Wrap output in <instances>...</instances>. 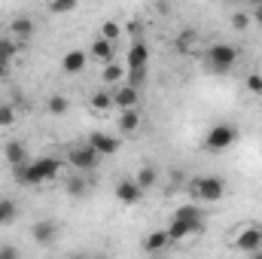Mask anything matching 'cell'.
<instances>
[{"label":"cell","instance_id":"6da1fadb","mask_svg":"<svg viewBox=\"0 0 262 259\" xmlns=\"http://www.w3.org/2000/svg\"><path fill=\"white\" fill-rule=\"evenodd\" d=\"M58 171H61V159H55V156H40V159L28 162L25 168H15V180H18V183H28V186H40V183L55 180Z\"/></svg>","mask_w":262,"mask_h":259},{"label":"cell","instance_id":"7a4b0ae2","mask_svg":"<svg viewBox=\"0 0 262 259\" xmlns=\"http://www.w3.org/2000/svg\"><path fill=\"white\" fill-rule=\"evenodd\" d=\"M189 192L195 201H204V204H213V201H220L223 195H226V183L220 180V177H198L189 183Z\"/></svg>","mask_w":262,"mask_h":259},{"label":"cell","instance_id":"3957f363","mask_svg":"<svg viewBox=\"0 0 262 259\" xmlns=\"http://www.w3.org/2000/svg\"><path fill=\"white\" fill-rule=\"evenodd\" d=\"M207 64L210 70H216V73H226V70H232L235 61H238V46H232V43H213L210 49H207Z\"/></svg>","mask_w":262,"mask_h":259},{"label":"cell","instance_id":"277c9868","mask_svg":"<svg viewBox=\"0 0 262 259\" xmlns=\"http://www.w3.org/2000/svg\"><path fill=\"white\" fill-rule=\"evenodd\" d=\"M235 140H238V128L229 125V122H220V125H213V128L207 131L204 149H207V153H223V149L235 146Z\"/></svg>","mask_w":262,"mask_h":259},{"label":"cell","instance_id":"5b68a950","mask_svg":"<svg viewBox=\"0 0 262 259\" xmlns=\"http://www.w3.org/2000/svg\"><path fill=\"white\" fill-rule=\"evenodd\" d=\"M67 162H70V168H73L76 174H89V171H95V168H98L101 156H98L89 143H76V146H70V149H67Z\"/></svg>","mask_w":262,"mask_h":259},{"label":"cell","instance_id":"8992f818","mask_svg":"<svg viewBox=\"0 0 262 259\" xmlns=\"http://www.w3.org/2000/svg\"><path fill=\"white\" fill-rule=\"evenodd\" d=\"M235 247H238L241 253H247V256L256 253V250H262V229L259 226H253V223L244 226V229L235 235Z\"/></svg>","mask_w":262,"mask_h":259},{"label":"cell","instance_id":"52a82bcc","mask_svg":"<svg viewBox=\"0 0 262 259\" xmlns=\"http://www.w3.org/2000/svg\"><path fill=\"white\" fill-rule=\"evenodd\" d=\"M85 143H89L98 156H113V153H119V137H113V134H107V131H92Z\"/></svg>","mask_w":262,"mask_h":259},{"label":"cell","instance_id":"ba28073f","mask_svg":"<svg viewBox=\"0 0 262 259\" xmlns=\"http://www.w3.org/2000/svg\"><path fill=\"white\" fill-rule=\"evenodd\" d=\"M198 232H204V223H183V220H171V226H168V241H171V244H180L183 238L198 235Z\"/></svg>","mask_w":262,"mask_h":259},{"label":"cell","instance_id":"9c48e42d","mask_svg":"<svg viewBox=\"0 0 262 259\" xmlns=\"http://www.w3.org/2000/svg\"><path fill=\"white\" fill-rule=\"evenodd\" d=\"M31 238H34L40 247H49V244L58 238V226H55L52 220H37L34 229H31Z\"/></svg>","mask_w":262,"mask_h":259},{"label":"cell","instance_id":"30bf717a","mask_svg":"<svg viewBox=\"0 0 262 259\" xmlns=\"http://www.w3.org/2000/svg\"><path fill=\"white\" fill-rule=\"evenodd\" d=\"M116 198H119L122 204H137V201L143 198V189L137 186V180L125 177V180H119V183H116Z\"/></svg>","mask_w":262,"mask_h":259},{"label":"cell","instance_id":"8fae6325","mask_svg":"<svg viewBox=\"0 0 262 259\" xmlns=\"http://www.w3.org/2000/svg\"><path fill=\"white\" fill-rule=\"evenodd\" d=\"M3 156H6V162H9L12 168H25V165H28V149H25L21 140H6Z\"/></svg>","mask_w":262,"mask_h":259},{"label":"cell","instance_id":"7c38bea8","mask_svg":"<svg viewBox=\"0 0 262 259\" xmlns=\"http://www.w3.org/2000/svg\"><path fill=\"white\" fill-rule=\"evenodd\" d=\"M128 70H146V61H149V49H146V43L143 40H134L128 49Z\"/></svg>","mask_w":262,"mask_h":259},{"label":"cell","instance_id":"4fadbf2b","mask_svg":"<svg viewBox=\"0 0 262 259\" xmlns=\"http://www.w3.org/2000/svg\"><path fill=\"white\" fill-rule=\"evenodd\" d=\"M85 61H89V55L82 49H70L64 58H61V70L64 73H82L85 70Z\"/></svg>","mask_w":262,"mask_h":259},{"label":"cell","instance_id":"5bb4252c","mask_svg":"<svg viewBox=\"0 0 262 259\" xmlns=\"http://www.w3.org/2000/svg\"><path fill=\"white\" fill-rule=\"evenodd\" d=\"M168 244H171V241H168V229H156V232H149V235L143 238V250H146V253H162Z\"/></svg>","mask_w":262,"mask_h":259},{"label":"cell","instance_id":"9a60e30c","mask_svg":"<svg viewBox=\"0 0 262 259\" xmlns=\"http://www.w3.org/2000/svg\"><path fill=\"white\" fill-rule=\"evenodd\" d=\"M31 34H34V18H28V15H18V18H12V21H9V37L28 40Z\"/></svg>","mask_w":262,"mask_h":259},{"label":"cell","instance_id":"2e32d148","mask_svg":"<svg viewBox=\"0 0 262 259\" xmlns=\"http://www.w3.org/2000/svg\"><path fill=\"white\" fill-rule=\"evenodd\" d=\"M113 104H116L119 110H134V107H137V89L122 85L119 92H113Z\"/></svg>","mask_w":262,"mask_h":259},{"label":"cell","instance_id":"e0dca14e","mask_svg":"<svg viewBox=\"0 0 262 259\" xmlns=\"http://www.w3.org/2000/svg\"><path fill=\"white\" fill-rule=\"evenodd\" d=\"M89 49H92V58H98L101 64H110V61H113V52H116V49H113V43H107L104 37H98Z\"/></svg>","mask_w":262,"mask_h":259},{"label":"cell","instance_id":"ac0fdd59","mask_svg":"<svg viewBox=\"0 0 262 259\" xmlns=\"http://www.w3.org/2000/svg\"><path fill=\"white\" fill-rule=\"evenodd\" d=\"M174 220H183V223H204V210L198 204H180L174 210Z\"/></svg>","mask_w":262,"mask_h":259},{"label":"cell","instance_id":"d6986e66","mask_svg":"<svg viewBox=\"0 0 262 259\" xmlns=\"http://www.w3.org/2000/svg\"><path fill=\"white\" fill-rule=\"evenodd\" d=\"M134 180H137V186L146 192V189H152V186L159 183V171H156L152 165H143V168L137 171V177H134Z\"/></svg>","mask_w":262,"mask_h":259},{"label":"cell","instance_id":"ffe728a7","mask_svg":"<svg viewBox=\"0 0 262 259\" xmlns=\"http://www.w3.org/2000/svg\"><path fill=\"white\" fill-rule=\"evenodd\" d=\"M64 186H67V195H73V198H82V195L89 192V180H85L82 174H76V171L67 177Z\"/></svg>","mask_w":262,"mask_h":259},{"label":"cell","instance_id":"44dd1931","mask_svg":"<svg viewBox=\"0 0 262 259\" xmlns=\"http://www.w3.org/2000/svg\"><path fill=\"white\" fill-rule=\"evenodd\" d=\"M116 125H119V131H125V134L137 131L140 128V113H137V110H122L119 119H116Z\"/></svg>","mask_w":262,"mask_h":259},{"label":"cell","instance_id":"7402d4cb","mask_svg":"<svg viewBox=\"0 0 262 259\" xmlns=\"http://www.w3.org/2000/svg\"><path fill=\"white\" fill-rule=\"evenodd\" d=\"M110 107H116V104H113V92L101 89V92L92 95V110H95V113H107Z\"/></svg>","mask_w":262,"mask_h":259},{"label":"cell","instance_id":"603a6c76","mask_svg":"<svg viewBox=\"0 0 262 259\" xmlns=\"http://www.w3.org/2000/svg\"><path fill=\"white\" fill-rule=\"evenodd\" d=\"M125 76V70H122V64H116V61H110V64H104V70H101V79L107 82V85H113V82H119Z\"/></svg>","mask_w":262,"mask_h":259},{"label":"cell","instance_id":"cb8c5ba5","mask_svg":"<svg viewBox=\"0 0 262 259\" xmlns=\"http://www.w3.org/2000/svg\"><path fill=\"white\" fill-rule=\"evenodd\" d=\"M119 34H122V25H119V21L107 18V21L101 25V37H104L107 43H116V40H119Z\"/></svg>","mask_w":262,"mask_h":259},{"label":"cell","instance_id":"d4e9b609","mask_svg":"<svg viewBox=\"0 0 262 259\" xmlns=\"http://www.w3.org/2000/svg\"><path fill=\"white\" fill-rule=\"evenodd\" d=\"M12 55H15V43H12V37H0V64H9Z\"/></svg>","mask_w":262,"mask_h":259},{"label":"cell","instance_id":"484cf974","mask_svg":"<svg viewBox=\"0 0 262 259\" xmlns=\"http://www.w3.org/2000/svg\"><path fill=\"white\" fill-rule=\"evenodd\" d=\"M67 107H70V104H67L64 95H52V98H49V113H52V116H61V113H67Z\"/></svg>","mask_w":262,"mask_h":259},{"label":"cell","instance_id":"4316f807","mask_svg":"<svg viewBox=\"0 0 262 259\" xmlns=\"http://www.w3.org/2000/svg\"><path fill=\"white\" fill-rule=\"evenodd\" d=\"M15 213H18V207H15L12 201H0V226L12 223V220H15Z\"/></svg>","mask_w":262,"mask_h":259},{"label":"cell","instance_id":"83f0119b","mask_svg":"<svg viewBox=\"0 0 262 259\" xmlns=\"http://www.w3.org/2000/svg\"><path fill=\"white\" fill-rule=\"evenodd\" d=\"M250 21H253V18H250V12H244V9L232 15V28H235V31H244V28H247Z\"/></svg>","mask_w":262,"mask_h":259},{"label":"cell","instance_id":"f1b7e54d","mask_svg":"<svg viewBox=\"0 0 262 259\" xmlns=\"http://www.w3.org/2000/svg\"><path fill=\"white\" fill-rule=\"evenodd\" d=\"M73 9H76L73 0H55V3H49V12H55V15L58 12H73Z\"/></svg>","mask_w":262,"mask_h":259},{"label":"cell","instance_id":"f546056e","mask_svg":"<svg viewBox=\"0 0 262 259\" xmlns=\"http://www.w3.org/2000/svg\"><path fill=\"white\" fill-rule=\"evenodd\" d=\"M15 122V110L9 107V104H3L0 107V128H6V125H12Z\"/></svg>","mask_w":262,"mask_h":259},{"label":"cell","instance_id":"4dcf8cb0","mask_svg":"<svg viewBox=\"0 0 262 259\" xmlns=\"http://www.w3.org/2000/svg\"><path fill=\"white\" fill-rule=\"evenodd\" d=\"M146 79V70H128V85L131 89H140Z\"/></svg>","mask_w":262,"mask_h":259},{"label":"cell","instance_id":"1f68e13d","mask_svg":"<svg viewBox=\"0 0 262 259\" xmlns=\"http://www.w3.org/2000/svg\"><path fill=\"white\" fill-rule=\"evenodd\" d=\"M247 89H250L253 95H262V73H250V76H247Z\"/></svg>","mask_w":262,"mask_h":259},{"label":"cell","instance_id":"d6a6232c","mask_svg":"<svg viewBox=\"0 0 262 259\" xmlns=\"http://www.w3.org/2000/svg\"><path fill=\"white\" fill-rule=\"evenodd\" d=\"M0 259H21V256H18V250H15L12 244H3V247H0Z\"/></svg>","mask_w":262,"mask_h":259},{"label":"cell","instance_id":"836d02e7","mask_svg":"<svg viewBox=\"0 0 262 259\" xmlns=\"http://www.w3.org/2000/svg\"><path fill=\"white\" fill-rule=\"evenodd\" d=\"M250 18H253V21H259V25H262V0L256 3V6H253V9H250Z\"/></svg>","mask_w":262,"mask_h":259},{"label":"cell","instance_id":"e575fe53","mask_svg":"<svg viewBox=\"0 0 262 259\" xmlns=\"http://www.w3.org/2000/svg\"><path fill=\"white\" fill-rule=\"evenodd\" d=\"M140 25H143L140 18H134V21H128V34H140Z\"/></svg>","mask_w":262,"mask_h":259},{"label":"cell","instance_id":"d590c367","mask_svg":"<svg viewBox=\"0 0 262 259\" xmlns=\"http://www.w3.org/2000/svg\"><path fill=\"white\" fill-rule=\"evenodd\" d=\"M6 70H9V64H0V79L6 76Z\"/></svg>","mask_w":262,"mask_h":259},{"label":"cell","instance_id":"8d00e7d4","mask_svg":"<svg viewBox=\"0 0 262 259\" xmlns=\"http://www.w3.org/2000/svg\"><path fill=\"white\" fill-rule=\"evenodd\" d=\"M250 259H262V250H256V253H250Z\"/></svg>","mask_w":262,"mask_h":259},{"label":"cell","instance_id":"74e56055","mask_svg":"<svg viewBox=\"0 0 262 259\" xmlns=\"http://www.w3.org/2000/svg\"><path fill=\"white\" fill-rule=\"evenodd\" d=\"M0 107H3V104H0Z\"/></svg>","mask_w":262,"mask_h":259},{"label":"cell","instance_id":"f35d334b","mask_svg":"<svg viewBox=\"0 0 262 259\" xmlns=\"http://www.w3.org/2000/svg\"><path fill=\"white\" fill-rule=\"evenodd\" d=\"M259 73H262V70H259Z\"/></svg>","mask_w":262,"mask_h":259}]
</instances>
